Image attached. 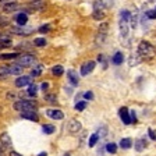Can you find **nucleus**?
I'll return each instance as SVG.
<instances>
[{
	"label": "nucleus",
	"mask_w": 156,
	"mask_h": 156,
	"mask_svg": "<svg viewBox=\"0 0 156 156\" xmlns=\"http://www.w3.org/2000/svg\"><path fill=\"white\" fill-rule=\"evenodd\" d=\"M156 50L149 42L146 41H142V42L138 45V56L142 58H152L155 57Z\"/></svg>",
	"instance_id": "nucleus-1"
},
{
	"label": "nucleus",
	"mask_w": 156,
	"mask_h": 156,
	"mask_svg": "<svg viewBox=\"0 0 156 156\" xmlns=\"http://www.w3.org/2000/svg\"><path fill=\"white\" fill-rule=\"evenodd\" d=\"M38 103L35 101H27V99H21L14 103V109L18 112H28V110H36Z\"/></svg>",
	"instance_id": "nucleus-2"
},
{
	"label": "nucleus",
	"mask_w": 156,
	"mask_h": 156,
	"mask_svg": "<svg viewBox=\"0 0 156 156\" xmlns=\"http://www.w3.org/2000/svg\"><path fill=\"white\" fill-rule=\"evenodd\" d=\"M34 31H35L34 28L27 27V25H17V27H11V28H9V32L10 34L20 35V36H28V35H31Z\"/></svg>",
	"instance_id": "nucleus-3"
},
{
	"label": "nucleus",
	"mask_w": 156,
	"mask_h": 156,
	"mask_svg": "<svg viewBox=\"0 0 156 156\" xmlns=\"http://www.w3.org/2000/svg\"><path fill=\"white\" fill-rule=\"evenodd\" d=\"M36 58L32 55H20L17 58V64L23 66V67H31V66H35Z\"/></svg>",
	"instance_id": "nucleus-4"
},
{
	"label": "nucleus",
	"mask_w": 156,
	"mask_h": 156,
	"mask_svg": "<svg viewBox=\"0 0 156 156\" xmlns=\"http://www.w3.org/2000/svg\"><path fill=\"white\" fill-rule=\"evenodd\" d=\"M45 9V3L42 0H32L31 3L27 6V11H39V10H43Z\"/></svg>",
	"instance_id": "nucleus-5"
},
{
	"label": "nucleus",
	"mask_w": 156,
	"mask_h": 156,
	"mask_svg": "<svg viewBox=\"0 0 156 156\" xmlns=\"http://www.w3.org/2000/svg\"><path fill=\"white\" fill-rule=\"evenodd\" d=\"M20 9H21V6L13 0V2H7V3L2 7V11H4V13H14V11H17V10H20Z\"/></svg>",
	"instance_id": "nucleus-6"
},
{
	"label": "nucleus",
	"mask_w": 156,
	"mask_h": 156,
	"mask_svg": "<svg viewBox=\"0 0 156 156\" xmlns=\"http://www.w3.org/2000/svg\"><path fill=\"white\" fill-rule=\"evenodd\" d=\"M32 84V77H28V75H23V77H18L16 80V87L17 88H24L27 85Z\"/></svg>",
	"instance_id": "nucleus-7"
},
{
	"label": "nucleus",
	"mask_w": 156,
	"mask_h": 156,
	"mask_svg": "<svg viewBox=\"0 0 156 156\" xmlns=\"http://www.w3.org/2000/svg\"><path fill=\"white\" fill-rule=\"evenodd\" d=\"M46 116L49 119H53V120H62L64 117V113L62 110H57V109H48L46 110Z\"/></svg>",
	"instance_id": "nucleus-8"
},
{
	"label": "nucleus",
	"mask_w": 156,
	"mask_h": 156,
	"mask_svg": "<svg viewBox=\"0 0 156 156\" xmlns=\"http://www.w3.org/2000/svg\"><path fill=\"white\" fill-rule=\"evenodd\" d=\"M94 68H95V62H92V60L91 62H85L84 64L81 66V71L80 73H81V75L85 77V75H88L89 73L94 71Z\"/></svg>",
	"instance_id": "nucleus-9"
},
{
	"label": "nucleus",
	"mask_w": 156,
	"mask_h": 156,
	"mask_svg": "<svg viewBox=\"0 0 156 156\" xmlns=\"http://www.w3.org/2000/svg\"><path fill=\"white\" fill-rule=\"evenodd\" d=\"M21 117L23 119H27L29 121H38L39 116L36 113V110H28V112H21Z\"/></svg>",
	"instance_id": "nucleus-10"
},
{
	"label": "nucleus",
	"mask_w": 156,
	"mask_h": 156,
	"mask_svg": "<svg viewBox=\"0 0 156 156\" xmlns=\"http://www.w3.org/2000/svg\"><path fill=\"white\" fill-rule=\"evenodd\" d=\"M120 35L121 38H127L128 36V20L120 18Z\"/></svg>",
	"instance_id": "nucleus-11"
},
{
	"label": "nucleus",
	"mask_w": 156,
	"mask_h": 156,
	"mask_svg": "<svg viewBox=\"0 0 156 156\" xmlns=\"http://www.w3.org/2000/svg\"><path fill=\"white\" fill-rule=\"evenodd\" d=\"M120 119L121 121H123L126 126H128V124H131V119H130V113H128V110H127V107H121L120 109Z\"/></svg>",
	"instance_id": "nucleus-12"
},
{
	"label": "nucleus",
	"mask_w": 156,
	"mask_h": 156,
	"mask_svg": "<svg viewBox=\"0 0 156 156\" xmlns=\"http://www.w3.org/2000/svg\"><path fill=\"white\" fill-rule=\"evenodd\" d=\"M14 20H16V23L18 25H27V23H28V14L25 11H21V13L17 14Z\"/></svg>",
	"instance_id": "nucleus-13"
},
{
	"label": "nucleus",
	"mask_w": 156,
	"mask_h": 156,
	"mask_svg": "<svg viewBox=\"0 0 156 156\" xmlns=\"http://www.w3.org/2000/svg\"><path fill=\"white\" fill-rule=\"evenodd\" d=\"M67 77H68V81L71 82L73 85H78V82H80V77H78L77 71H74V70H68Z\"/></svg>",
	"instance_id": "nucleus-14"
},
{
	"label": "nucleus",
	"mask_w": 156,
	"mask_h": 156,
	"mask_svg": "<svg viewBox=\"0 0 156 156\" xmlns=\"http://www.w3.org/2000/svg\"><path fill=\"white\" fill-rule=\"evenodd\" d=\"M81 130V123L77 120H71L70 123H68V131L71 134H77L78 131Z\"/></svg>",
	"instance_id": "nucleus-15"
},
{
	"label": "nucleus",
	"mask_w": 156,
	"mask_h": 156,
	"mask_svg": "<svg viewBox=\"0 0 156 156\" xmlns=\"http://www.w3.org/2000/svg\"><path fill=\"white\" fill-rule=\"evenodd\" d=\"M0 142H2V145L4 146V148H10L11 146V138H10V135L7 133H3L2 135H0Z\"/></svg>",
	"instance_id": "nucleus-16"
},
{
	"label": "nucleus",
	"mask_w": 156,
	"mask_h": 156,
	"mask_svg": "<svg viewBox=\"0 0 156 156\" xmlns=\"http://www.w3.org/2000/svg\"><path fill=\"white\" fill-rule=\"evenodd\" d=\"M24 71V67L23 66H20V64H11L10 66V74H14V75H20V74H23Z\"/></svg>",
	"instance_id": "nucleus-17"
},
{
	"label": "nucleus",
	"mask_w": 156,
	"mask_h": 156,
	"mask_svg": "<svg viewBox=\"0 0 156 156\" xmlns=\"http://www.w3.org/2000/svg\"><path fill=\"white\" fill-rule=\"evenodd\" d=\"M112 62H113V64L116 66H120L121 63L124 62V55L121 52H116L113 55V57H112Z\"/></svg>",
	"instance_id": "nucleus-18"
},
{
	"label": "nucleus",
	"mask_w": 156,
	"mask_h": 156,
	"mask_svg": "<svg viewBox=\"0 0 156 156\" xmlns=\"http://www.w3.org/2000/svg\"><path fill=\"white\" fill-rule=\"evenodd\" d=\"M13 45V41H11V38H9V36H2L0 38V48H10V46Z\"/></svg>",
	"instance_id": "nucleus-19"
},
{
	"label": "nucleus",
	"mask_w": 156,
	"mask_h": 156,
	"mask_svg": "<svg viewBox=\"0 0 156 156\" xmlns=\"http://www.w3.org/2000/svg\"><path fill=\"white\" fill-rule=\"evenodd\" d=\"M131 145H133V140H131V138H123V140L120 141V146L123 149H130Z\"/></svg>",
	"instance_id": "nucleus-20"
},
{
	"label": "nucleus",
	"mask_w": 156,
	"mask_h": 156,
	"mask_svg": "<svg viewBox=\"0 0 156 156\" xmlns=\"http://www.w3.org/2000/svg\"><path fill=\"white\" fill-rule=\"evenodd\" d=\"M20 53H2L0 60H11V58H18Z\"/></svg>",
	"instance_id": "nucleus-21"
},
{
	"label": "nucleus",
	"mask_w": 156,
	"mask_h": 156,
	"mask_svg": "<svg viewBox=\"0 0 156 156\" xmlns=\"http://www.w3.org/2000/svg\"><path fill=\"white\" fill-rule=\"evenodd\" d=\"M42 71H43V66H34V68L31 70V75H32L34 78L39 77V75L42 74Z\"/></svg>",
	"instance_id": "nucleus-22"
},
{
	"label": "nucleus",
	"mask_w": 156,
	"mask_h": 156,
	"mask_svg": "<svg viewBox=\"0 0 156 156\" xmlns=\"http://www.w3.org/2000/svg\"><path fill=\"white\" fill-rule=\"evenodd\" d=\"M145 146H146L145 140H136V141H135V149L138 151V152L144 151V148H145Z\"/></svg>",
	"instance_id": "nucleus-23"
},
{
	"label": "nucleus",
	"mask_w": 156,
	"mask_h": 156,
	"mask_svg": "<svg viewBox=\"0 0 156 156\" xmlns=\"http://www.w3.org/2000/svg\"><path fill=\"white\" fill-rule=\"evenodd\" d=\"M63 73H64V68H63L62 66H55V67L52 68V74L53 75H57V77H60Z\"/></svg>",
	"instance_id": "nucleus-24"
},
{
	"label": "nucleus",
	"mask_w": 156,
	"mask_h": 156,
	"mask_svg": "<svg viewBox=\"0 0 156 156\" xmlns=\"http://www.w3.org/2000/svg\"><path fill=\"white\" fill-rule=\"evenodd\" d=\"M55 130H56L55 126H52V124H45V126L42 127V131L45 134H53L55 133Z\"/></svg>",
	"instance_id": "nucleus-25"
},
{
	"label": "nucleus",
	"mask_w": 156,
	"mask_h": 156,
	"mask_svg": "<svg viewBox=\"0 0 156 156\" xmlns=\"http://www.w3.org/2000/svg\"><path fill=\"white\" fill-rule=\"evenodd\" d=\"M94 20H98V21H101V20L105 18V13L102 10H94Z\"/></svg>",
	"instance_id": "nucleus-26"
},
{
	"label": "nucleus",
	"mask_w": 156,
	"mask_h": 156,
	"mask_svg": "<svg viewBox=\"0 0 156 156\" xmlns=\"http://www.w3.org/2000/svg\"><path fill=\"white\" fill-rule=\"evenodd\" d=\"M98 140H99V135L98 134H92L91 136H89V148H94L95 145H96V142H98Z\"/></svg>",
	"instance_id": "nucleus-27"
},
{
	"label": "nucleus",
	"mask_w": 156,
	"mask_h": 156,
	"mask_svg": "<svg viewBox=\"0 0 156 156\" xmlns=\"http://www.w3.org/2000/svg\"><path fill=\"white\" fill-rule=\"evenodd\" d=\"M36 91H38V87H36L35 84H31L28 88V91H27V94H28L29 96H36Z\"/></svg>",
	"instance_id": "nucleus-28"
},
{
	"label": "nucleus",
	"mask_w": 156,
	"mask_h": 156,
	"mask_svg": "<svg viewBox=\"0 0 156 156\" xmlns=\"http://www.w3.org/2000/svg\"><path fill=\"white\" fill-rule=\"evenodd\" d=\"M34 45L38 46V48H43L46 45V39L45 38H36L34 39Z\"/></svg>",
	"instance_id": "nucleus-29"
},
{
	"label": "nucleus",
	"mask_w": 156,
	"mask_h": 156,
	"mask_svg": "<svg viewBox=\"0 0 156 156\" xmlns=\"http://www.w3.org/2000/svg\"><path fill=\"white\" fill-rule=\"evenodd\" d=\"M7 75H10V67L2 66V67H0V78H4V77H7Z\"/></svg>",
	"instance_id": "nucleus-30"
},
{
	"label": "nucleus",
	"mask_w": 156,
	"mask_h": 156,
	"mask_svg": "<svg viewBox=\"0 0 156 156\" xmlns=\"http://www.w3.org/2000/svg\"><path fill=\"white\" fill-rule=\"evenodd\" d=\"M106 151L109 153H116L117 152V145H116V144H113V142L107 144V145H106Z\"/></svg>",
	"instance_id": "nucleus-31"
},
{
	"label": "nucleus",
	"mask_w": 156,
	"mask_h": 156,
	"mask_svg": "<svg viewBox=\"0 0 156 156\" xmlns=\"http://www.w3.org/2000/svg\"><path fill=\"white\" fill-rule=\"evenodd\" d=\"M45 101L50 102V103H55V102L57 101V96H56L55 94H46L45 95Z\"/></svg>",
	"instance_id": "nucleus-32"
},
{
	"label": "nucleus",
	"mask_w": 156,
	"mask_h": 156,
	"mask_svg": "<svg viewBox=\"0 0 156 156\" xmlns=\"http://www.w3.org/2000/svg\"><path fill=\"white\" fill-rule=\"evenodd\" d=\"M145 17L149 20H156V10H148L145 13Z\"/></svg>",
	"instance_id": "nucleus-33"
},
{
	"label": "nucleus",
	"mask_w": 156,
	"mask_h": 156,
	"mask_svg": "<svg viewBox=\"0 0 156 156\" xmlns=\"http://www.w3.org/2000/svg\"><path fill=\"white\" fill-rule=\"evenodd\" d=\"M107 134V128L105 126H102L99 130H98V135H99V138H103V136H106Z\"/></svg>",
	"instance_id": "nucleus-34"
},
{
	"label": "nucleus",
	"mask_w": 156,
	"mask_h": 156,
	"mask_svg": "<svg viewBox=\"0 0 156 156\" xmlns=\"http://www.w3.org/2000/svg\"><path fill=\"white\" fill-rule=\"evenodd\" d=\"M85 107H87V102L85 101H81V102H78L77 105H75V109H77L78 112H81V110H84Z\"/></svg>",
	"instance_id": "nucleus-35"
},
{
	"label": "nucleus",
	"mask_w": 156,
	"mask_h": 156,
	"mask_svg": "<svg viewBox=\"0 0 156 156\" xmlns=\"http://www.w3.org/2000/svg\"><path fill=\"white\" fill-rule=\"evenodd\" d=\"M38 31L41 34H46V32H49V31H50V25H49V24H46V25H42L41 28L38 29Z\"/></svg>",
	"instance_id": "nucleus-36"
},
{
	"label": "nucleus",
	"mask_w": 156,
	"mask_h": 156,
	"mask_svg": "<svg viewBox=\"0 0 156 156\" xmlns=\"http://www.w3.org/2000/svg\"><path fill=\"white\" fill-rule=\"evenodd\" d=\"M9 20L7 18H4V17H0V28H3V27H7L9 25Z\"/></svg>",
	"instance_id": "nucleus-37"
},
{
	"label": "nucleus",
	"mask_w": 156,
	"mask_h": 156,
	"mask_svg": "<svg viewBox=\"0 0 156 156\" xmlns=\"http://www.w3.org/2000/svg\"><path fill=\"white\" fill-rule=\"evenodd\" d=\"M101 2L105 7H112V4H113V0H101Z\"/></svg>",
	"instance_id": "nucleus-38"
},
{
	"label": "nucleus",
	"mask_w": 156,
	"mask_h": 156,
	"mask_svg": "<svg viewBox=\"0 0 156 156\" xmlns=\"http://www.w3.org/2000/svg\"><path fill=\"white\" fill-rule=\"evenodd\" d=\"M84 98H85V99H89V101H92V99H94V94H92L91 91H88V92H85V94H84Z\"/></svg>",
	"instance_id": "nucleus-39"
},
{
	"label": "nucleus",
	"mask_w": 156,
	"mask_h": 156,
	"mask_svg": "<svg viewBox=\"0 0 156 156\" xmlns=\"http://www.w3.org/2000/svg\"><path fill=\"white\" fill-rule=\"evenodd\" d=\"M107 31V24H101V27H99V32L105 34Z\"/></svg>",
	"instance_id": "nucleus-40"
},
{
	"label": "nucleus",
	"mask_w": 156,
	"mask_h": 156,
	"mask_svg": "<svg viewBox=\"0 0 156 156\" xmlns=\"http://www.w3.org/2000/svg\"><path fill=\"white\" fill-rule=\"evenodd\" d=\"M148 134H149V136L152 138L153 141H156V133H155V131H153V130H149V131H148Z\"/></svg>",
	"instance_id": "nucleus-41"
},
{
	"label": "nucleus",
	"mask_w": 156,
	"mask_h": 156,
	"mask_svg": "<svg viewBox=\"0 0 156 156\" xmlns=\"http://www.w3.org/2000/svg\"><path fill=\"white\" fill-rule=\"evenodd\" d=\"M41 88H42V91H43V92H46V91L49 89V84H48V82H43V84L41 85Z\"/></svg>",
	"instance_id": "nucleus-42"
},
{
	"label": "nucleus",
	"mask_w": 156,
	"mask_h": 156,
	"mask_svg": "<svg viewBox=\"0 0 156 156\" xmlns=\"http://www.w3.org/2000/svg\"><path fill=\"white\" fill-rule=\"evenodd\" d=\"M66 94H67V95H71V89H70V88H66Z\"/></svg>",
	"instance_id": "nucleus-43"
},
{
	"label": "nucleus",
	"mask_w": 156,
	"mask_h": 156,
	"mask_svg": "<svg viewBox=\"0 0 156 156\" xmlns=\"http://www.w3.org/2000/svg\"><path fill=\"white\" fill-rule=\"evenodd\" d=\"M38 156H48V153H46V152H41Z\"/></svg>",
	"instance_id": "nucleus-44"
},
{
	"label": "nucleus",
	"mask_w": 156,
	"mask_h": 156,
	"mask_svg": "<svg viewBox=\"0 0 156 156\" xmlns=\"http://www.w3.org/2000/svg\"><path fill=\"white\" fill-rule=\"evenodd\" d=\"M10 156H21V155H18L17 152H11V155H10Z\"/></svg>",
	"instance_id": "nucleus-45"
},
{
	"label": "nucleus",
	"mask_w": 156,
	"mask_h": 156,
	"mask_svg": "<svg viewBox=\"0 0 156 156\" xmlns=\"http://www.w3.org/2000/svg\"><path fill=\"white\" fill-rule=\"evenodd\" d=\"M4 2H13V0H0V3H4Z\"/></svg>",
	"instance_id": "nucleus-46"
},
{
	"label": "nucleus",
	"mask_w": 156,
	"mask_h": 156,
	"mask_svg": "<svg viewBox=\"0 0 156 156\" xmlns=\"http://www.w3.org/2000/svg\"><path fill=\"white\" fill-rule=\"evenodd\" d=\"M2 36H3V34H2V32H0V38H2Z\"/></svg>",
	"instance_id": "nucleus-47"
},
{
	"label": "nucleus",
	"mask_w": 156,
	"mask_h": 156,
	"mask_svg": "<svg viewBox=\"0 0 156 156\" xmlns=\"http://www.w3.org/2000/svg\"><path fill=\"white\" fill-rule=\"evenodd\" d=\"M0 112H2V109H0Z\"/></svg>",
	"instance_id": "nucleus-48"
},
{
	"label": "nucleus",
	"mask_w": 156,
	"mask_h": 156,
	"mask_svg": "<svg viewBox=\"0 0 156 156\" xmlns=\"http://www.w3.org/2000/svg\"><path fill=\"white\" fill-rule=\"evenodd\" d=\"M0 11H2V9H0Z\"/></svg>",
	"instance_id": "nucleus-49"
}]
</instances>
